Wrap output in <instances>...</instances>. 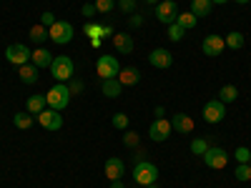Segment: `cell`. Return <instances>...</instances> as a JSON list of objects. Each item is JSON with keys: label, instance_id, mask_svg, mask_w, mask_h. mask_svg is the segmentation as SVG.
Instances as JSON below:
<instances>
[{"label": "cell", "instance_id": "cell-18", "mask_svg": "<svg viewBox=\"0 0 251 188\" xmlns=\"http://www.w3.org/2000/svg\"><path fill=\"white\" fill-rule=\"evenodd\" d=\"M100 91H103V95H106V98H118L123 93V86H121L118 78H108V80L100 83Z\"/></svg>", "mask_w": 251, "mask_h": 188}, {"label": "cell", "instance_id": "cell-43", "mask_svg": "<svg viewBox=\"0 0 251 188\" xmlns=\"http://www.w3.org/2000/svg\"><path fill=\"white\" fill-rule=\"evenodd\" d=\"M211 3H216V5H224V3H228V0H211Z\"/></svg>", "mask_w": 251, "mask_h": 188}, {"label": "cell", "instance_id": "cell-35", "mask_svg": "<svg viewBox=\"0 0 251 188\" xmlns=\"http://www.w3.org/2000/svg\"><path fill=\"white\" fill-rule=\"evenodd\" d=\"M100 33H103V25H98V23H86V35L100 38Z\"/></svg>", "mask_w": 251, "mask_h": 188}, {"label": "cell", "instance_id": "cell-28", "mask_svg": "<svg viewBox=\"0 0 251 188\" xmlns=\"http://www.w3.org/2000/svg\"><path fill=\"white\" fill-rule=\"evenodd\" d=\"M128 123H131V118L126 113H116L113 116V128H118V131H128Z\"/></svg>", "mask_w": 251, "mask_h": 188}, {"label": "cell", "instance_id": "cell-27", "mask_svg": "<svg viewBox=\"0 0 251 188\" xmlns=\"http://www.w3.org/2000/svg\"><path fill=\"white\" fill-rule=\"evenodd\" d=\"M236 98H239L236 86H224V88L219 91V100H221V103H234Z\"/></svg>", "mask_w": 251, "mask_h": 188}, {"label": "cell", "instance_id": "cell-37", "mask_svg": "<svg viewBox=\"0 0 251 188\" xmlns=\"http://www.w3.org/2000/svg\"><path fill=\"white\" fill-rule=\"evenodd\" d=\"M53 23H55V15H53V13H48V10H46L43 15H40V25H46V28H50Z\"/></svg>", "mask_w": 251, "mask_h": 188}, {"label": "cell", "instance_id": "cell-26", "mask_svg": "<svg viewBox=\"0 0 251 188\" xmlns=\"http://www.w3.org/2000/svg\"><path fill=\"white\" fill-rule=\"evenodd\" d=\"M28 35H30L33 43H46V38H50V35H48V28H46V25H40V23H38V25H33Z\"/></svg>", "mask_w": 251, "mask_h": 188}, {"label": "cell", "instance_id": "cell-3", "mask_svg": "<svg viewBox=\"0 0 251 188\" xmlns=\"http://www.w3.org/2000/svg\"><path fill=\"white\" fill-rule=\"evenodd\" d=\"M133 181L138 186H151V183L158 181V168L151 161H138L136 168H133Z\"/></svg>", "mask_w": 251, "mask_h": 188}, {"label": "cell", "instance_id": "cell-42", "mask_svg": "<svg viewBox=\"0 0 251 188\" xmlns=\"http://www.w3.org/2000/svg\"><path fill=\"white\" fill-rule=\"evenodd\" d=\"M111 188H126V186H123L121 178H118V181H111Z\"/></svg>", "mask_w": 251, "mask_h": 188}, {"label": "cell", "instance_id": "cell-39", "mask_svg": "<svg viewBox=\"0 0 251 188\" xmlns=\"http://www.w3.org/2000/svg\"><path fill=\"white\" fill-rule=\"evenodd\" d=\"M98 10H96V5L93 3H86V5H83V15H86V18H93Z\"/></svg>", "mask_w": 251, "mask_h": 188}, {"label": "cell", "instance_id": "cell-32", "mask_svg": "<svg viewBox=\"0 0 251 188\" xmlns=\"http://www.w3.org/2000/svg\"><path fill=\"white\" fill-rule=\"evenodd\" d=\"M93 5H96L98 13H111V10L116 8V0H96Z\"/></svg>", "mask_w": 251, "mask_h": 188}, {"label": "cell", "instance_id": "cell-23", "mask_svg": "<svg viewBox=\"0 0 251 188\" xmlns=\"http://www.w3.org/2000/svg\"><path fill=\"white\" fill-rule=\"evenodd\" d=\"M46 95H30L28 98V113H33V116H38L40 111H46Z\"/></svg>", "mask_w": 251, "mask_h": 188}, {"label": "cell", "instance_id": "cell-10", "mask_svg": "<svg viewBox=\"0 0 251 188\" xmlns=\"http://www.w3.org/2000/svg\"><path fill=\"white\" fill-rule=\"evenodd\" d=\"M224 116H226V103H221L219 98L208 100L203 106V120L206 123H219V120H224Z\"/></svg>", "mask_w": 251, "mask_h": 188}, {"label": "cell", "instance_id": "cell-15", "mask_svg": "<svg viewBox=\"0 0 251 188\" xmlns=\"http://www.w3.org/2000/svg\"><path fill=\"white\" fill-rule=\"evenodd\" d=\"M113 46H116V50L121 55H128V53H133V38L126 35V33H116L113 35Z\"/></svg>", "mask_w": 251, "mask_h": 188}, {"label": "cell", "instance_id": "cell-21", "mask_svg": "<svg viewBox=\"0 0 251 188\" xmlns=\"http://www.w3.org/2000/svg\"><path fill=\"white\" fill-rule=\"evenodd\" d=\"M18 75H20V80H23V83H28V86H33V83L38 80V68L33 66V63H25V66H20Z\"/></svg>", "mask_w": 251, "mask_h": 188}, {"label": "cell", "instance_id": "cell-44", "mask_svg": "<svg viewBox=\"0 0 251 188\" xmlns=\"http://www.w3.org/2000/svg\"><path fill=\"white\" fill-rule=\"evenodd\" d=\"M146 3H153V5H158V3H161V0H146Z\"/></svg>", "mask_w": 251, "mask_h": 188}, {"label": "cell", "instance_id": "cell-7", "mask_svg": "<svg viewBox=\"0 0 251 188\" xmlns=\"http://www.w3.org/2000/svg\"><path fill=\"white\" fill-rule=\"evenodd\" d=\"M118 70H121V66H118V60H116L113 55H100V58L96 60V73L100 75V80L116 78Z\"/></svg>", "mask_w": 251, "mask_h": 188}, {"label": "cell", "instance_id": "cell-29", "mask_svg": "<svg viewBox=\"0 0 251 188\" xmlns=\"http://www.w3.org/2000/svg\"><path fill=\"white\" fill-rule=\"evenodd\" d=\"M206 148H208V143H206L203 138H194V141H191V153H194V156H203Z\"/></svg>", "mask_w": 251, "mask_h": 188}, {"label": "cell", "instance_id": "cell-41", "mask_svg": "<svg viewBox=\"0 0 251 188\" xmlns=\"http://www.w3.org/2000/svg\"><path fill=\"white\" fill-rule=\"evenodd\" d=\"M141 23H143V20H141V15H133V18H131V25H133V28H138Z\"/></svg>", "mask_w": 251, "mask_h": 188}, {"label": "cell", "instance_id": "cell-47", "mask_svg": "<svg viewBox=\"0 0 251 188\" xmlns=\"http://www.w3.org/2000/svg\"><path fill=\"white\" fill-rule=\"evenodd\" d=\"M249 165H251V161H249Z\"/></svg>", "mask_w": 251, "mask_h": 188}, {"label": "cell", "instance_id": "cell-22", "mask_svg": "<svg viewBox=\"0 0 251 188\" xmlns=\"http://www.w3.org/2000/svg\"><path fill=\"white\" fill-rule=\"evenodd\" d=\"M224 43H226V48H231V50H239V48H244L246 38H244V33L234 30V33H228V35L224 38Z\"/></svg>", "mask_w": 251, "mask_h": 188}, {"label": "cell", "instance_id": "cell-31", "mask_svg": "<svg viewBox=\"0 0 251 188\" xmlns=\"http://www.w3.org/2000/svg\"><path fill=\"white\" fill-rule=\"evenodd\" d=\"M123 145H126V148H136V145H138V133L123 131Z\"/></svg>", "mask_w": 251, "mask_h": 188}, {"label": "cell", "instance_id": "cell-17", "mask_svg": "<svg viewBox=\"0 0 251 188\" xmlns=\"http://www.w3.org/2000/svg\"><path fill=\"white\" fill-rule=\"evenodd\" d=\"M30 60H33V66L40 70V68H50V63H53V53L50 50H46V48H38L33 55H30Z\"/></svg>", "mask_w": 251, "mask_h": 188}, {"label": "cell", "instance_id": "cell-5", "mask_svg": "<svg viewBox=\"0 0 251 188\" xmlns=\"http://www.w3.org/2000/svg\"><path fill=\"white\" fill-rule=\"evenodd\" d=\"M48 35H50L53 43L66 46V43H71V40H73V25L66 23V20H55V23L48 28Z\"/></svg>", "mask_w": 251, "mask_h": 188}, {"label": "cell", "instance_id": "cell-46", "mask_svg": "<svg viewBox=\"0 0 251 188\" xmlns=\"http://www.w3.org/2000/svg\"><path fill=\"white\" fill-rule=\"evenodd\" d=\"M146 188H158V186H156V183H151V186H146Z\"/></svg>", "mask_w": 251, "mask_h": 188}, {"label": "cell", "instance_id": "cell-34", "mask_svg": "<svg viewBox=\"0 0 251 188\" xmlns=\"http://www.w3.org/2000/svg\"><path fill=\"white\" fill-rule=\"evenodd\" d=\"M234 158H236L239 163H249V161H251V151L244 148V145H239V148L234 151Z\"/></svg>", "mask_w": 251, "mask_h": 188}, {"label": "cell", "instance_id": "cell-36", "mask_svg": "<svg viewBox=\"0 0 251 188\" xmlns=\"http://www.w3.org/2000/svg\"><path fill=\"white\" fill-rule=\"evenodd\" d=\"M116 5H118L123 13H133V10H136V0H116Z\"/></svg>", "mask_w": 251, "mask_h": 188}, {"label": "cell", "instance_id": "cell-2", "mask_svg": "<svg viewBox=\"0 0 251 188\" xmlns=\"http://www.w3.org/2000/svg\"><path fill=\"white\" fill-rule=\"evenodd\" d=\"M50 73L58 83H68L75 73V66H73V60L68 55H55L53 63H50Z\"/></svg>", "mask_w": 251, "mask_h": 188}, {"label": "cell", "instance_id": "cell-6", "mask_svg": "<svg viewBox=\"0 0 251 188\" xmlns=\"http://www.w3.org/2000/svg\"><path fill=\"white\" fill-rule=\"evenodd\" d=\"M201 158H203V163L208 165V168H214V171L226 168V163H228V153L224 148H216V145H208Z\"/></svg>", "mask_w": 251, "mask_h": 188}, {"label": "cell", "instance_id": "cell-45", "mask_svg": "<svg viewBox=\"0 0 251 188\" xmlns=\"http://www.w3.org/2000/svg\"><path fill=\"white\" fill-rule=\"evenodd\" d=\"M236 3H241V5H246V3H251V0H236Z\"/></svg>", "mask_w": 251, "mask_h": 188}, {"label": "cell", "instance_id": "cell-11", "mask_svg": "<svg viewBox=\"0 0 251 188\" xmlns=\"http://www.w3.org/2000/svg\"><path fill=\"white\" fill-rule=\"evenodd\" d=\"M171 131H174L171 120H166V118H156V120L151 123V128H149V136H151V141L161 143V141H166V138L171 136Z\"/></svg>", "mask_w": 251, "mask_h": 188}, {"label": "cell", "instance_id": "cell-19", "mask_svg": "<svg viewBox=\"0 0 251 188\" xmlns=\"http://www.w3.org/2000/svg\"><path fill=\"white\" fill-rule=\"evenodd\" d=\"M116 78L121 80V86L126 88V86H136V83L141 80V73H138V68H121Z\"/></svg>", "mask_w": 251, "mask_h": 188}, {"label": "cell", "instance_id": "cell-13", "mask_svg": "<svg viewBox=\"0 0 251 188\" xmlns=\"http://www.w3.org/2000/svg\"><path fill=\"white\" fill-rule=\"evenodd\" d=\"M149 63L153 68H161V70H166V68H171V63H174V55L166 50V48H156V50H151L149 53Z\"/></svg>", "mask_w": 251, "mask_h": 188}, {"label": "cell", "instance_id": "cell-25", "mask_svg": "<svg viewBox=\"0 0 251 188\" xmlns=\"http://www.w3.org/2000/svg\"><path fill=\"white\" fill-rule=\"evenodd\" d=\"M13 123H15V128L28 131L30 125H33V113H15L13 116Z\"/></svg>", "mask_w": 251, "mask_h": 188}, {"label": "cell", "instance_id": "cell-30", "mask_svg": "<svg viewBox=\"0 0 251 188\" xmlns=\"http://www.w3.org/2000/svg\"><path fill=\"white\" fill-rule=\"evenodd\" d=\"M236 181H251V165L249 163H239V168H236Z\"/></svg>", "mask_w": 251, "mask_h": 188}, {"label": "cell", "instance_id": "cell-9", "mask_svg": "<svg viewBox=\"0 0 251 188\" xmlns=\"http://www.w3.org/2000/svg\"><path fill=\"white\" fill-rule=\"evenodd\" d=\"M38 123L43 125L46 131H60L63 128V116H60V111L46 108V111L38 113Z\"/></svg>", "mask_w": 251, "mask_h": 188}, {"label": "cell", "instance_id": "cell-24", "mask_svg": "<svg viewBox=\"0 0 251 188\" xmlns=\"http://www.w3.org/2000/svg\"><path fill=\"white\" fill-rule=\"evenodd\" d=\"M176 23L183 28V30H191V28H196V23H199V18L188 10V13H178V18H176Z\"/></svg>", "mask_w": 251, "mask_h": 188}, {"label": "cell", "instance_id": "cell-20", "mask_svg": "<svg viewBox=\"0 0 251 188\" xmlns=\"http://www.w3.org/2000/svg\"><path fill=\"white\" fill-rule=\"evenodd\" d=\"M211 8H214L211 0H191V13H194L196 18H206V15H211Z\"/></svg>", "mask_w": 251, "mask_h": 188}, {"label": "cell", "instance_id": "cell-33", "mask_svg": "<svg viewBox=\"0 0 251 188\" xmlns=\"http://www.w3.org/2000/svg\"><path fill=\"white\" fill-rule=\"evenodd\" d=\"M183 33H186V30H183L178 23H171V25H169V38L174 40V43H178V40L183 38Z\"/></svg>", "mask_w": 251, "mask_h": 188}, {"label": "cell", "instance_id": "cell-38", "mask_svg": "<svg viewBox=\"0 0 251 188\" xmlns=\"http://www.w3.org/2000/svg\"><path fill=\"white\" fill-rule=\"evenodd\" d=\"M68 91H71V95H73V93H80V91H83V83L75 80V78H71V80H68Z\"/></svg>", "mask_w": 251, "mask_h": 188}, {"label": "cell", "instance_id": "cell-40", "mask_svg": "<svg viewBox=\"0 0 251 188\" xmlns=\"http://www.w3.org/2000/svg\"><path fill=\"white\" fill-rule=\"evenodd\" d=\"M106 35H116L111 25H103V33H100V38H106Z\"/></svg>", "mask_w": 251, "mask_h": 188}, {"label": "cell", "instance_id": "cell-8", "mask_svg": "<svg viewBox=\"0 0 251 188\" xmlns=\"http://www.w3.org/2000/svg\"><path fill=\"white\" fill-rule=\"evenodd\" d=\"M156 18H158V23H166V25L176 23V18H178V5L174 3V0H161V3L156 5Z\"/></svg>", "mask_w": 251, "mask_h": 188}, {"label": "cell", "instance_id": "cell-16", "mask_svg": "<svg viewBox=\"0 0 251 188\" xmlns=\"http://www.w3.org/2000/svg\"><path fill=\"white\" fill-rule=\"evenodd\" d=\"M171 125H174V131H178V133H191L194 131V120H191V116H186V113H176L171 118Z\"/></svg>", "mask_w": 251, "mask_h": 188}, {"label": "cell", "instance_id": "cell-14", "mask_svg": "<svg viewBox=\"0 0 251 188\" xmlns=\"http://www.w3.org/2000/svg\"><path fill=\"white\" fill-rule=\"evenodd\" d=\"M123 173H126V165H123V161H121V158H116V156H113V158H108V161H106V178H108V181H118Z\"/></svg>", "mask_w": 251, "mask_h": 188}, {"label": "cell", "instance_id": "cell-1", "mask_svg": "<svg viewBox=\"0 0 251 188\" xmlns=\"http://www.w3.org/2000/svg\"><path fill=\"white\" fill-rule=\"evenodd\" d=\"M46 103L53 111H66L68 103H71V91H68L66 83H55V86L46 93Z\"/></svg>", "mask_w": 251, "mask_h": 188}, {"label": "cell", "instance_id": "cell-4", "mask_svg": "<svg viewBox=\"0 0 251 188\" xmlns=\"http://www.w3.org/2000/svg\"><path fill=\"white\" fill-rule=\"evenodd\" d=\"M30 48L25 46V43H10L8 48H5V60L8 63H13V66H25V63H30Z\"/></svg>", "mask_w": 251, "mask_h": 188}, {"label": "cell", "instance_id": "cell-12", "mask_svg": "<svg viewBox=\"0 0 251 188\" xmlns=\"http://www.w3.org/2000/svg\"><path fill=\"white\" fill-rule=\"evenodd\" d=\"M224 48H226V43H224V38H221V35H206V38H203V43H201V50H203L208 58L221 55Z\"/></svg>", "mask_w": 251, "mask_h": 188}]
</instances>
